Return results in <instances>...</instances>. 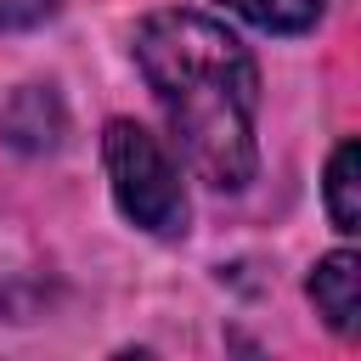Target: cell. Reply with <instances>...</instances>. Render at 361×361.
Here are the masks:
<instances>
[{"instance_id": "1", "label": "cell", "mask_w": 361, "mask_h": 361, "mask_svg": "<svg viewBox=\"0 0 361 361\" xmlns=\"http://www.w3.org/2000/svg\"><path fill=\"white\" fill-rule=\"evenodd\" d=\"M135 62L192 169L214 192H243L254 180L259 113V68L248 45L203 11H152L135 34Z\"/></svg>"}, {"instance_id": "2", "label": "cell", "mask_w": 361, "mask_h": 361, "mask_svg": "<svg viewBox=\"0 0 361 361\" xmlns=\"http://www.w3.org/2000/svg\"><path fill=\"white\" fill-rule=\"evenodd\" d=\"M102 152H107V175H113V197H118L124 220H135L141 231L175 237L186 226V192H180L169 152L158 147V135L141 130L135 118H113L102 135Z\"/></svg>"}, {"instance_id": "3", "label": "cell", "mask_w": 361, "mask_h": 361, "mask_svg": "<svg viewBox=\"0 0 361 361\" xmlns=\"http://www.w3.org/2000/svg\"><path fill=\"white\" fill-rule=\"evenodd\" d=\"M310 299H316V310L327 316V327L350 338V333L361 327V259H355L350 248L327 254V259L310 271Z\"/></svg>"}, {"instance_id": "4", "label": "cell", "mask_w": 361, "mask_h": 361, "mask_svg": "<svg viewBox=\"0 0 361 361\" xmlns=\"http://www.w3.org/2000/svg\"><path fill=\"white\" fill-rule=\"evenodd\" d=\"M355 164H361V147L355 141H338V152H333V164H327V214H333V226L338 231H355L361 226V203H355Z\"/></svg>"}, {"instance_id": "5", "label": "cell", "mask_w": 361, "mask_h": 361, "mask_svg": "<svg viewBox=\"0 0 361 361\" xmlns=\"http://www.w3.org/2000/svg\"><path fill=\"white\" fill-rule=\"evenodd\" d=\"M226 6L265 34H299L322 17V0H226Z\"/></svg>"}, {"instance_id": "6", "label": "cell", "mask_w": 361, "mask_h": 361, "mask_svg": "<svg viewBox=\"0 0 361 361\" xmlns=\"http://www.w3.org/2000/svg\"><path fill=\"white\" fill-rule=\"evenodd\" d=\"M56 11V0H0V28H34Z\"/></svg>"}]
</instances>
